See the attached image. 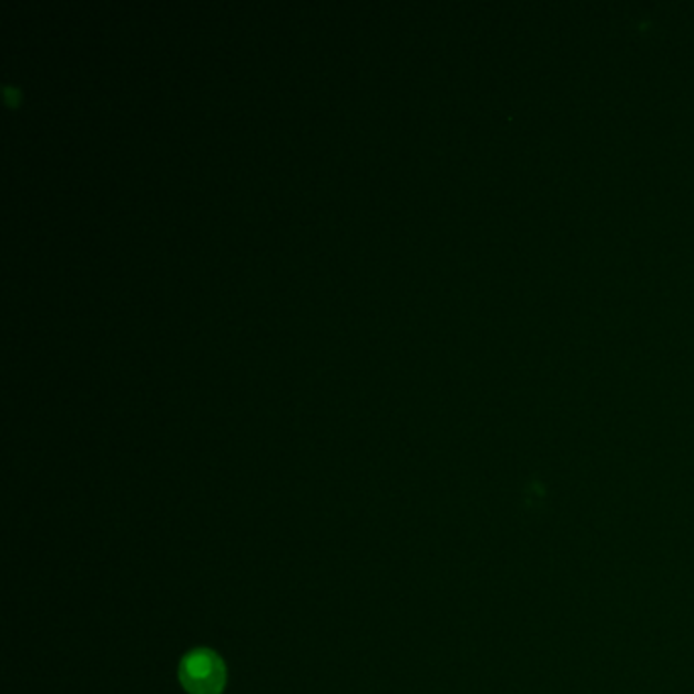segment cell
<instances>
[{
	"mask_svg": "<svg viewBox=\"0 0 694 694\" xmlns=\"http://www.w3.org/2000/svg\"><path fill=\"white\" fill-rule=\"evenodd\" d=\"M180 682L190 694H221L226 686V666L216 652L198 647L180 664Z\"/></svg>",
	"mask_w": 694,
	"mask_h": 694,
	"instance_id": "obj_1",
	"label": "cell"
}]
</instances>
